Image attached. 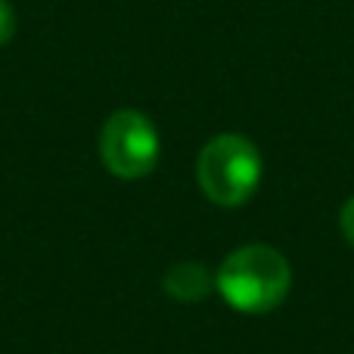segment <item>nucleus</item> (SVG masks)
<instances>
[{"mask_svg":"<svg viewBox=\"0 0 354 354\" xmlns=\"http://www.w3.org/2000/svg\"><path fill=\"white\" fill-rule=\"evenodd\" d=\"M16 35V10L10 6V0H0V47L12 41Z\"/></svg>","mask_w":354,"mask_h":354,"instance_id":"obj_5","label":"nucleus"},{"mask_svg":"<svg viewBox=\"0 0 354 354\" xmlns=\"http://www.w3.org/2000/svg\"><path fill=\"white\" fill-rule=\"evenodd\" d=\"M159 131L143 112L118 109L100 131V159L118 180H140L159 165Z\"/></svg>","mask_w":354,"mask_h":354,"instance_id":"obj_3","label":"nucleus"},{"mask_svg":"<svg viewBox=\"0 0 354 354\" xmlns=\"http://www.w3.org/2000/svg\"><path fill=\"white\" fill-rule=\"evenodd\" d=\"M261 153L243 134L212 137L196 159V183L205 199L221 208L245 205L261 183Z\"/></svg>","mask_w":354,"mask_h":354,"instance_id":"obj_2","label":"nucleus"},{"mask_svg":"<svg viewBox=\"0 0 354 354\" xmlns=\"http://www.w3.org/2000/svg\"><path fill=\"white\" fill-rule=\"evenodd\" d=\"M339 227H342V236L354 245V196L342 205V214H339Z\"/></svg>","mask_w":354,"mask_h":354,"instance_id":"obj_6","label":"nucleus"},{"mask_svg":"<svg viewBox=\"0 0 354 354\" xmlns=\"http://www.w3.org/2000/svg\"><path fill=\"white\" fill-rule=\"evenodd\" d=\"M214 289L239 314H268L286 301L292 268L274 245L249 243L233 249L214 274Z\"/></svg>","mask_w":354,"mask_h":354,"instance_id":"obj_1","label":"nucleus"},{"mask_svg":"<svg viewBox=\"0 0 354 354\" xmlns=\"http://www.w3.org/2000/svg\"><path fill=\"white\" fill-rule=\"evenodd\" d=\"M162 289H165L174 301L196 305V301H202L214 289V274H208V268H202V264H196V261H180L165 270Z\"/></svg>","mask_w":354,"mask_h":354,"instance_id":"obj_4","label":"nucleus"}]
</instances>
